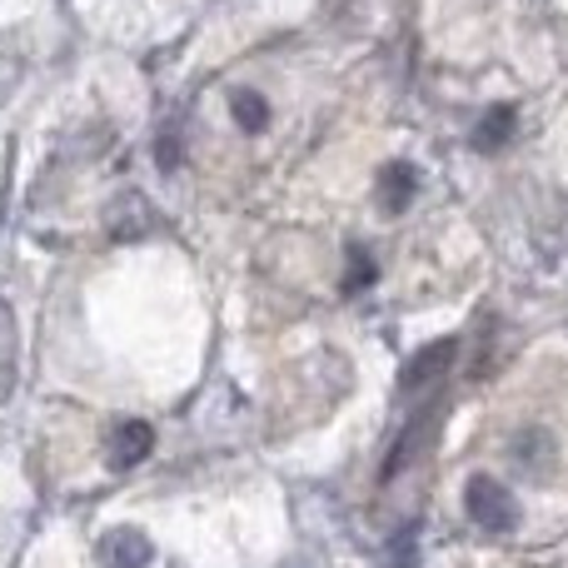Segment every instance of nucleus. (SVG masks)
Instances as JSON below:
<instances>
[{"instance_id":"nucleus-6","label":"nucleus","mask_w":568,"mask_h":568,"mask_svg":"<svg viewBox=\"0 0 568 568\" xmlns=\"http://www.w3.org/2000/svg\"><path fill=\"white\" fill-rule=\"evenodd\" d=\"M514 125H519V110L514 105H494L489 115L474 125V145L489 155V150H499V145H509V135H514Z\"/></svg>"},{"instance_id":"nucleus-1","label":"nucleus","mask_w":568,"mask_h":568,"mask_svg":"<svg viewBox=\"0 0 568 568\" xmlns=\"http://www.w3.org/2000/svg\"><path fill=\"white\" fill-rule=\"evenodd\" d=\"M464 514L479 524L484 534H509L519 529V504L494 474H469L464 479Z\"/></svg>"},{"instance_id":"nucleus-9","label":"nucleus","mask_w":568,"mask_h":568,"mask_svg":"<svg viewBox=\"0 0 568 568\" xmlns=\"http://www.w3.org/2000/svg\"><path fill=\"white\" fill-rule=\"evenodd\" d=\"M10 379H16V320H10V310L0 304V399H6Z\"/></svg>"},{"instance_id":"nucleus-8","label":"nucleus","mask_w":568,"mask_h":568,"mask_svg":"<svg viewBox=\"0 0 568 568\" xmlns=\"http://www.w3.org/2000/svg\"><path fill=\"white\" fill-rule=\"evenodd\" d=\"M230 115H235L240 130H250V135L270 125V105H265V95H255V90H235V95H230Z\"/></svg>"},{"instance_id":"nucleus-7","label":"nucleus","mask_w":568,"mask_h":568,"mask_svg":"<svg viewBox=\"0 0 568 568\" xmlns=\"http://www.w3.org/2000/svg\"><path fill=\"white\" fill-rule=\"evenodd\" d=\"M509 449H514V459H519L529 474H539L544 464L554 459V439H549V434H539V429H524V434H514V444H509Z\"/></svg>"},{"instance_id":"nucleus-10","label":"nucleus","mask_w":568,"mask_h":568,"mask_svg":"<svg viewBox=\"0 0 568 568\" xmlns=\"http://www.w3.org/2000/svg\"><path fill=\"white\" fill-rule=\"evenodd\" d=\"M374 280V265H369V255H364V250H354V275L344 280L349 284V290H359V284H369Z\"/></svg>"},{"instance_id":"nucleus-4","label":"nucleus","mask_w":568,"mask_h":568,"mask_svg":"<svg viewBox=\"0 0 568 568\" xmlns=\"http://www.w3.org/2000/svg\"><path fill=\"white\" fill-rule=\"evenodd\" d=\"M150 449H155L150 424H140V419L115 424V434H110V469H130V464H140Z\"/></svg>"},{"instance_id":"nucleus-2","label":"nucleus","mask_w":568,"mask_h":568,"mask_svg":"<svg viewBox=\"0 0 568 568\" xmlns=\"http://www.w3.org/2000/svg\"><path fill=\"white\" fill-rule=\"evenodd\" d=\"M454 354H459V339H434V344H424V349H414L409 364L399 369V394H419V389H429V384H439L444 369L454 364Z\"/></svg>"},{"instance_id":"nucleus-5","label":"nucleus","mask_w":568,"mask_h":568,"mask_svg":"<svg viewBox=\"0 0 568 568\" xmlns=\"http://www.w3.org/2000/svg\"><path fill=\"white\" fill-rule=\"evenodd\" d=\"M414 190H419V175H414V165H404V160H394V165H384V175H379V205L389 210V215H399V210H409Z\"/></svg>"},{"instance_id":"nucleus-3","label":"nucleus","mask_w":568,"mask_h":568,"mask_svg":"<svg viewBox=\"0 0 568 568\" xmlns=\"http://www.w3.org/2000/svg\"><path fill=\"white\" fill-rule=\"evenodd\" d=\"M95 554H100V568H145L150 564V539L140 529H110Z\"/></svg>"}]
</instances>
